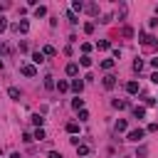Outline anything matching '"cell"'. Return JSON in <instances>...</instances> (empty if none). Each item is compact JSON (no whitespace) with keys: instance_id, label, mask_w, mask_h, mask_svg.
<instances>
[{"instance_id":"ac0fdd59","label":"cell","mask_w":158,"mask_h":158,"mask_svg":"<svg viewBox=\"0 0 158 158\" xmlns=\"http://www.w3.org/2000/svg\"><path fill=\"white\" fill-rule=\"evenodd\" d=\"M35 15H37V17H44V15H47V7H44V5L35 7Z\"/></svg>"},{"instance_id":"9a60e30c","label":"cell","mask_w":158,"mask_h":158,"mask_svg":"<svg viewBox=\"0 0 158 158\" xmlns=\"http://www.w3.org/2000/svg\"><path fill=\"white\" fill-rule=\"evenodd\" d=\"M67 131H69L72 136H74V133H79V123H74V121H72V123H67Z\"/></svg>"},{"instance_id":"4fadbf2b","label":"cell","mask_w":158,"mask_h":158,"mask_svg":"<svg viewBox=\"0 0 158 158\" xmlns=\"http://www.w3.org/2000/svg\"><path fill=\"white\" fill-rule=\"evenodd\" d=\"M128 106V101H123V99H114V109H126Z\"/></svg>"},{"instance_id":"2e32d148","label":"cell","mask_w":158,"mask_h":158,"mask_svg":"<svg viewBox=\"0 0 158 158\" xmlns=\"http://www.w3.org/2000/svg\"><path fill=\"white\" fill-rule=\"evenodd\" d=\"M77 153H79V156H86V153H89V146H86V143H79V146H77Z\"/></svg>"},{"instance_id":"52a82bcc","label":"cell","mask_w":158,"mask_h":158,"mask_svg":"<svg viewBox=\"0 0 158 158\" xmlns=\"http://www.w3.org/2000/svg\"><path fill=\"white\" fill-rule=\"evenodd\" d=\"M69 86H72V89H74L77 94H81V89H84V81H81V79H74V81H72Z\"/></svg>"},{"instance_id":"484cf974","label":"cell","mask_w":158,"mask_h":158,"mask_svg":"<svg viewBox=\"0 0 158 158\" xmlns=\"http://www.w3.org/2000/svg\"><path fill=\"white\" fill-rule=\"evenodd\" d=\"M84 32L91 35V32H94V22H86V25H84Z\"/></svg>"},{"instance_id":"8992f818","label":"cell","mask_w":158,"mask_h":158,"mask_svg":"<svg viewBox=\"0 0 158 158\" xmlns=\"http://www.w3.org/2000/svg\"><path fill=\"white\" fill-rule=\"evenodd\" d=\"M67 74H69V77H77V74H79V64L69 62V64H67Z\"/></svg>"},{"instance_id":"d6986e66","label":"cell","mask_w":158,"mask_h":158,"mask_svg":"<svg viewBox=\"0 0 158 158\" xmlns=\"http://www.w3.org/2000/svg\"><path fill=\"white\" fill-rule=\"evenodd\" d=\"M79 64H81V67H91V57H89V54H84V57L79 59Z\"/></svg>"},{"instance_id":"8fae6325","label":"cell","mask_w":158,"mask_h":158,"mask_svg":"<svg viewBox=\"0 0 158 158\" xmlns=\"http://www.w3.org/2000/svg\"><path fill=\"white\" fill-rule=\"evenodd\" d=\"M7 94H10V99H20V89H17V86H10Z\"/></svg>"},{"instance_id":"7402d4cb","label":"cell","mask_w":158,"mask_h":158,"mask_svg":"<svg viewBox=\"0 0 158 158\" xmlns=\"http://www.w3.org/2000/svg\"><path fill=\"white\" fill-rule=\"evenodd\" d=\"M57 89H59V91H67V89H69V84H67L64 79H59V81H57Z\"/></svg>"},{"instance_id":"f1b7e54d","label":"cell","mask_w":158,"mask_h":158,"mask_svg":"<svg viewBox=\"0 0 158 158\" xmlns=\"http://www.w3.org/2000/svg\"><path fill=\"white\" fill-rule=\"evenodd\" d=\"M35 138L42 141V138H44V131H42V128H35Z\"/></svg>"},{"instance_id":"74e56055","label":"cell","mask_w":158,"mask_h":158,"mask_svg":"<svg viewBox=\"0 0 158 158\" xmlns=\"http://www.w3.org/2000/svg\"><path fill=\"white\" fill-rule=\"evenodd\" d=\"M10 158H20V153H12V156H10Z\"/></svg>"},{"instance_id":"1f68e13d","label":"cell","mask_w":158,"mask_h":158,"mask_svg":"<svg viewBox=\"0 0 158 158\" xmlns=\"http://www.w3.org/2000/svg\"><path fill=\"white\" fill-rule=\"evenodd\" d=\"M123 37H133V30L131 27H123Z\"/></svg>"},{"instance_id":"ffe728a7","label":"cell","mask_w":158,"mask_h":158,"mask_svg":"<svg viewBox=\"0 0 158 158\" xmlns=\"http://www.w3.org/2000/svg\"><path fill=\"white\" fill-rule=\"evenodd\" d=\"M84 7H86V12H89V15H96V12H99V7H96L94 2H91V5H84Z\"/></svg>"},{"instance_id":"ba28073f","label":"cell","mask_w":158,"mask_h":158,"mask_svg":"<svg viewBox=\"0 0 158 158\" xmlns=\"http://www.w3.org/2000/svg\"><path fill=\"white\" fill-rule=\"evenodd\" d=\"M126 91L128 94H138V81H128L126 84Z\"/></svg>"},{"instance_id":"7a4b0ae2","label":"cell","mask_w":158,"mask_h":158,"mask_svg":"<svg viewBox=\"0 0 158 158\" xmlns=\"http://www.w3.org/2000/svg\"><path fill=\"white\" fill-rule=\"evenodd\" d=\"M128 141H133V143H138L141 138H143V128H133V131H128V136H126Z\"/></svg>"},{"instance_id":"603a6c76","label":"cell","mask_w":158,"mask_h":158,"mask_svg":"<svg viewBox=\"0 0 158 158\" xmlns=\"http://www.w3.org/2000/svg\"><path fill=\"white\" fill-rule=\"evenodd\" d=\"M44 86H47V89H54V86H57V84H54V81H52V77H44Z\"/></svg>"},{"instance_id":"5bb4252c","label":"cell","mask_w":158,"mask_h":158,"mask_svg":"<svg viewBox=\"0 0 158 158\" xmlns=\"http://www.w3.org/2000/svg\"><path fill=\"white\" fill-rule=\"evenodd\" d=\"M32 123H35L37 128H42V123H44V118H42L40 114H35V116H32Z\"/></svg>"},{"instance_id":"836d02e7","label":"cell","mask_w":158,"mask_h":158,"mask_svg":"<svg viewBox=\"0 0 158 158\" xmlns=\"http://www.w3.org/2000/svg\"><path fill=\"white\" fill-rule=\"evenodd\" d=\"M5 27H7V20H5V17H2V15H0V32H2V30H5Z\"/></svg>"},{"instance_id":"e0dca14e","label":"cell","mask_w":158,"mask_h":158,"mask_svg":"<svg viewBox=\"0 0 158 158\" xmlns=\"http://www.w3.org/2000/svg\"><path fill=\"white\" fill-rule=\"evenodd\" d=\"M72 10L81 12V10H84V2H81V0H74V2H72Z\"/></svg>"},{"instance_id":"8d00e7d4","label":"cell","mask_w":158,"mask_h":158,"mask_svg":"<svg viewBox=\"0 0 158 158\" xmlns=\"http://www.w3.org/2000/svg\"><path fill=\"white\" fill-rule=\"evenodd\" d=\"M151 64H153V67L158 69V57H153V59H151Z\"/></svg>"},{"instance_id":"4dcf8cb0","label":"cell","mask_w":158,"mask_h":158,"mask_svg":"<svg viewBox=\"0 0 158 158\" xmlns=\"http://www.w3.org/2000/svg\"><path fill=\"white\" fill-rule=\"evenodd\" d=\"M141 69H143V62L136 59V62H133V72H141Z\"/></svg>"},{"instance_id":"f35d334b","label":"cell","mask_w":158,"mask_h":158,"mask_svg":"<svg viewBox=\"0 0 158 158\" xmlns=\"http://www.w3.org/2000/svg\"><path fill=\"white\" fill-rule=\"evenodd\" d=\"M2 10H5V5H0V12H2Z\"/></svg>"},{"instance_id":"d6a6232c","label":"cell","mask_w":158,"mask_h":158,"mask_svg":"<svg viewBox=\"0 0 158 158\" xmlns=\"http://www.w3.org/2000/svg\"><path fill=\"white\" fill-rule=\"evenodd\" d=\"M96 47H99V49H109V42H106V40H101V42H99Z\"/></svg>"},{"instance_id":"3957f363","label":"cell","mask_w":158,"mask_h":158,"mask_svg":"<svg viewBox=\"0 0 158 158\" xmlns=\"http://www.w3.org/2000/svg\"><path fill=\"white\" fill-rule=\"evenodd\" d=\"M22 74H25V77H35V74H37V67H35V64H22Z\"/></svg>"},{"instance_id":"4316f807","label":"cell","mask_w":158,"mask_h":158,"mask_svg":"<svg viewBox=\"0 0 158 158\" xmlns=\"http://www.w3.org/2000/svg\"><path fill=\"white\" fill-rule=\"evenodd\" d=\"M101 67H104V69H111V67H114V59H104Z\"/></svg>"},{"instance_id":"d4e9b609","label":"cell","mask_w":158,"mask_h":158,"mask_svg":"<svg viewBox=\"0 0 158 158\" xmlns=\"http://www.w3.org/2000/svg\"><path fill=\"white\" fill-rule=\"evenodd\" d=\"M146 153H148V148H146V146H141V148H138V153H136V158H146Z\"/></svg>"},{"instance_id":"7c38bea8","label":"cell","mask_w":158,"mask_h":158,"mask_svg":"<svg viewBox=\"0 0 158 158\" xmlns=\"http://www.w3.org/2000/svg\"><path fill=\"white\" fill-rule=\"evenodd\" d=\"M72 106H74L77 111H81V109H84V99H79V96H77V99L72 101Z\"/></svg>"},{"instance_id":"f546056e","label":"cell","mask_w":158,"mask_h":158,"mask_svg":"<svg viewBox=\"0 0 158 158\" xmlns=\"http://www.w3.org/2000/svg\"><path fill=\"white\" fill-rule=\"evenodd\" d=\"M67 20H69V22H72V25H74V22H79V20H77V15H74V12H67Z\"/></svg>"},{"instance_id":"9c48e42d","label":"cell","mask_w":158,"mask_h":158,"mask_svg":"<svg viewBox=\"0 0 158 158\" xmlns=\"http://www.w3.org/2000/svg\"><path fill=\"white\" fill-rule=\"evenodd\" d=\"M133 116H136V118H143V116H146V109H143V106H133Z\"/></svg>"},{"instance_id":"6da1fadb","label":"cell","mask_w":158,"mask_h":158,"mask_svg":"<svg viewBox=\"0 0 158 158\" xmlns=\"http://www.w3.org/2000/svg\"><path fill=\"white\" fill-rule=\"evenodd\" d=\"M138 40H141V44H143V47H153V44H156V40H153L148 32H138Z\"/></svg>"},{"instance_id":"44dd1931","label":"cell","mask_w":158,"mask_h":158,"mask_svg":"<svg viewBox=\"0 0 158 158\" xmlns=\"http://www.w3.org/2000/svg\"><path fill=\"white\" fill-rule=\"evenodd\" d=\"M54 52H57V49H54V47H52V44H47V47H44V49H42V54H47V57H52V54H54Z\"/></svg>"},{"instance_id":"30bf717a","label":"cell","mask_w":158,"mask_h":158,"mask_svg":"<svg viewBox=\"0 0 158 158\" xmlns=\"http://www.w3.org/2000/svg\"><path fill=\"white\" fill-rule=\"evenodd\" d=\"M32 62H35V64H42V62H44V54H42V52H35V54H32Z\"/></svg>"},{"instance_id":"cb8c5ba5","label":"cell","mask_w":158,"mask_h":158,"mask_svg":"<svg viewBox=\"0 0 158 158\" xmlns=\"http://www.w3.org/2000/svg\"><path fill=\"white\" fill-rule=\"evenodd\" d=\"M116 131H126V121H123V118L116 121Z\"/></svg>"},{"instance_id":"d590c367","label":"cell","mask_w":158,"mask_h":158,"mask_svg":"<svg viewBox=\"0 0 158 158\" xmlns=\"http://www.w3.org/2000/svg\"><path fill=\"white\" fill-rule=\"evenodd\" d=\"M47 158H62V156H59L57 151H49V156H47Z\"/></svg>"},{"instance_id":"83f0119b","label":"cell","mask_w":158,"mask_h":158,"mask_svg":"<svg viewBox=\"0 0 158 158\" xmlns=\"http://www.w3.org/2000/svg\"><path fill=\"white\" fill-rule=\"evenodd\" d=\"M86 118H89V111L81 109V111H79V121H86Z\"/></svg>"},{"instance_id":"5b68a950","label":"cell","mask_w":158,"mask_h":158,"mask_svg":"<svg viewBox=\"0 0 158 158\" xmlns=\"http://www.w3.org/2000/svg\"><path fill=\"white\" fill-rule=\"evenodd\" d=\"M17 32L27 35V32H30V22H27V20H20V22H17Z\"/></svg>"},{"instance_id":"e575fe53","label":"cell","mask_w":158,"mask_h":158,"mask_svg":"<svg viewBox=\"0 0 158 158\" xmlns=\"http://www.w3.org/2000/svg\"><path fill=\"white\" fill-rule=\"evenodd\" d=\"M151 81H153V84H158V72H153V74H151Z\"/></svg>"},{"instance_id":"277c9868","label":"cell","mask_w":158,"mask_h":158,"mask_svg":"<svg viewBox=\"0 0 158 158\" xmlns=\"http://www.w3.org/2000/svg\"><path fill=\"white\" fill-rule=\"evenodd\" d=\"M104 86H106V89H114V86H116V77H114V74H106V77H104Z\"/></svg>"}]
</instances>
